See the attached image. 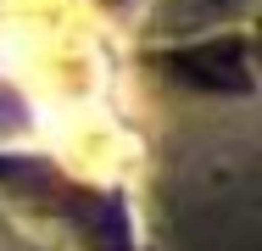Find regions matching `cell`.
Wrapping results in <instances>:
<instances>
[{
  "label": "cell",
  "mask_w": 262,
  "mask_h": 251,
  "mask_svg": "<svg viewBox=\"0 0 262 251\" xmlns=\"http://www.w3.org/2000/svg\"><path fill=\"white\" fill-rule=\"evenodd\" d=\"M167 78L190 90H217V95H246L251 90V45L246 39H207V45L173 50Z\"/></svg>",
  "instance_id": "6da1fadb"
}]
</instances>
